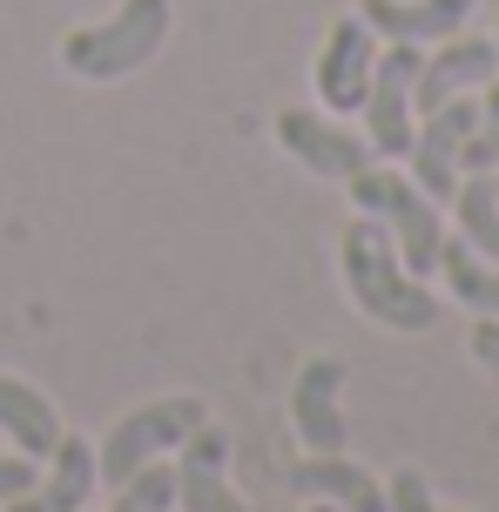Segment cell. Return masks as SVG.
Instances as JSON below:
<instances>
[{"label":"cell","mask_w":499,"mask_h":512,"mask_svg":"<svg viewBox=\"0 0 499 512\" xmlns=\"http://www.w3.org/2000/svg\"><path fill=\"white\" fill-rule=\"evenodd\" d=\"M277 142L324 182H351L365 162H378V149L365 142V128H344L338 115H324V108H277Z\"/></svg>","instance_id":"obj_7"},{"label":"cell","mask_w":499,"mask_h":512,"mask_svg":"<svg viewBox=\"0 0 499 512\" xmlns=\"http://www.w3.org/2000/svg\"><path fill=\"white\" fill-rule=\"evenodd\" d=\"M290 492L297 499H331L338 512H385V486L378 472L344 452H311V459L290 465Z\"/></svg>","instance_id":"obj_12"},{"label":"cell","mask_w":499,"mask_h":512,"mask_svg":"<svg viewBox=\"0 0 499 512\" xmlns=\"http://www.w3.org/2000/svg\"><path fill=\"white\" fill-rule=\"evenodd\" d=\"M385 512H459V506H439V499H432V486H425V472H412V465H405V472H392V479H385Z\"/></svg>","instance_id":"obj_20"},{"label":"cell","mask_w":499,"mask_h":512,"mask_svg":"<svg viewBox=\"0 0 499 512\" xmlns=\"http://www.w3.org/2000/svg\"><path fill=\"white\" fill-rule=\"evenodd\" d=\"M34 479H41V472H34L27 452H0V506L21 499V492H34Z\"/></svg>","instance_id":"obj_21"},{"label":"cell","mask_w":499,"mask_h":512,"mask_svg":"<svg viewBox=\"0 0 499 512\" xmlns=\"http://www.w3.org/2000/svg\"><path fill=\"white\" fill-rule=\"evenodd\" d=\"M432 277H446V290L473 310V317H499V263L479 256L459 230L439 243V270H432Z\"/></svg>","instance_id":"obj_16"},{"label":"cell","mask_w":499,"mask_h":512,"mask_svg":"<svg viewBox=\"0 0 499 512\" xmlns=\"http://www.w3.org/2000/svg\"><path fill=\"white\" fill-rule=\"evenodd\" d=\"M486 176H493V189H499V162H493V169H486Z\"/></svg>","instance_id":"obj_23"},{"label":"cell","mask_w":499,"mask_h":512,"mask_svg":"<svg viewBox=\"0 0 499 512\" xmlns=\"http://www.w3.org/2000/svg\"><path fill=\"white\" fill-rule=\"evenodd\" d=\"M108 492H115L108 512H169L176 506V465L156 459V465H142L135 479H122V486H108Z\"/></svg>","instance_id":"obj_18"},{"label":"cell","mask_w":499,"mask_h":512,"mask_svg":"<svg viewBox=\"0 0 499 512\" xmlns=\"http://www.w3.org/2000/svg\"><path fill=\"white\" fill-rule=\"evenodd\" d=\"M473 122H479V95H452V102H439L432 115H419V128H412L405 162H412V182H419L432 203H452V189L466 176Z\"/></svg>","instance_id":"obj_6"},{"label":"cell","mask_w":499,"mask_h":512,"mask_svg":"<svg viewBox=\"0 0 499 512\" xmlns=\"http://www.w3.org/2000/svg\"><path fill=\"white\" fill-rule=\"evenodd\" d=\"M473 7L479 0H358V14H365V27L378 41H412V48L459 34L473 21Z\"/></svg>","instance_id":"obj_13"},{"label":"cell","mask_w":499,"mask_h":512,"mask_svg":"<svg viewBox=\"0 0 499 512\" xmlns=\"http://www.w3.org/2000/svg\"><path fill=\"white\" fill-rule=\"evenodd\" d=\"M81 512H88V506H81Z\"/></svg>","instance_id":"obj_25"},{"label":"cell","mask_w":499,"mask_h":512,"mask_svg":"<svg viewBox=\"0 0 499 512\" xmlns=\"http://www.w3.org/2000/svg\"><path fill=\"white\" fill-rule=\"evenodd\" d=\"M493 54H499V27H493Z\"/></svg>","instance_id":"obj_24"},{"label":"cell","mask_w":499,"mask_h":512,"mask_svg":"<svg viewBox=\"0 0 499 512\" xmlns=\"http://www.w3.org/2000/svg\"><path fill=\"white\" fill-rule=\"evenodd\" d=\"M371 61H378V34L365 27V14L331 21L324 48H317V68H311V88H317V102H324V115H358L365 108Z\"/></svg>","instance_id":"obj_8"},{"label":"cell","mask_w":499,"mask_h":512,"mask_svg":"<svg viewBox=\"0 0 499 512\" xmlns=\"http://www.w3.org/2000/svg\"><path fill=\"white\" fill-rule=\"evenodd\" d=\"M0 432H7L14 452H27V459L41 465L54 445H61V411H54V398H41L27 378L0 371Z\"/></svg>","instance_id":"obj_15"},{"label":"cell","mask_w":499,"mask_h":512,"mask_svg":"<svg viewBox=\"0 0 499 512\" xmlns=\"http://www.w3.org/2000/svg\"><path fill=\"white\" fill-rule=\"evenodd\" d=\"M452 223H459V236L479 256L499 263V189H493V176H479V169L459 176V189H452Z\"/></svg>","instance_id":"obj_17"},{"label":"cell","mask_w":499,"mask_h":512,"mask_svg":"<svg viewBox=\"0 0 499 512\" xmlns=\"http://www.w3.org/2000/svg\"><path fill=\"white\" fill-rule=\"evenodd\" d=\"M344 189H351V203L365 209V216H378V223L392 230V243H398V256H405L412 277H432V270H439V243H446V216H439V209L446 203H432L412 176H398L392 162H365Z\"/></svg>","instance_id":"obj_3"},{"label":"cell","mask_w":499,"mask_h":512,"mask_svg":"<svg viewBox=\"0 0 499 512\" xmlns=\"http://www.w3.org/2000/svg\"><path fill=\"white\" fill-rule=\"evenodd\" d=\"M290 425L311 452H344V358H311L290 384Z\"/></svg>","instance_id":"obj_11"},{"label":"cell","mask_w":499,"mask_h":512,"mask_svg":"<svg viewBox=\"0 0 499 512\" xmlns=\"http://www.w3.org/2000/svg\"><path fill=\"white\" fill-rule=\"evenodd\" d=\"M425 48L412 41H385L371 61V88H365V142L378 149V162H405L412 149V128H419V102H412V81H419Z\"/></svg>","instance_id":"obj_5"},{"label":"cell","mask_w":499,"mask_h":512,"mask_svg":"<svg viewBox=\"0 0 499 512\" xmlns=\"http://www.w3.org/2000/svg\"><path fill=\"white\" fill-rule=\"evenodd\" d=\"M95 486H102V479H95V445L75 438V432H61V445L48 452V479H34V492L7 499L0 512H81Z\"/></svg>","instance_id":"obj_14"},{"label":"cell","mask_w":499,"mask_h":512,"mask_svg":"<svg viewBox=\"0 0 499 512\" xmlns=\"http://www.w3.org/2000/svg\"><path fill=\"white\" fill-rule=\"evenodd\" d=\"M499 162V75L479 88V122H473V142H466V169H493Z\"/></svg>","instance_id":"obj_19"},{"label":"cell","mask_w":499,"mask_h":512,"mask_svg":"<svg viewBox=\"0 0 499 512\" xmlns=\"http://www.w3.org/2000/svg\"><path fill=\"white\" fill-rule=\"evenodd\" d=\"M466 351H473L479 371H493V378H499V317H479L473 331H466Z\"/></svg>","instance_id":"obj_22"},{"label":"cell","mask_w":499,"mask_h":512,"mask_svg":"<svg viewBox=\"0 0 499 512\" xmlns=\"http://www.w3.org/2000/svg\"><path fill=\"white\" fill-rule=\"evenodd\" d=\"M499 75V54L486 34H446L439 48L419 61V81H412V102H419V115H432L439 102H452V95H479L486 81Z\"/></svg>","instance_id":"obj_10"},{"label":"cell","mask_w":499,"mask_h":512,"mask_svg":"<svg viewBox=\"0 0 499 512\" xmlns=\"http://www.w3.org/2000/svg\"><path fill=\"white\" fill-rule=\"evenodd\" d=\"M176 506L183 512H250L243 492L230 486V432L196 425L176 445Z\"/></svg>","instance_id":"obj_9"},{"label":"cell","mask_w":499,"mask_h":512,"mask_svg":"<svg viewBox=\"0 0 499 512\" xmlns=\"http://www.w3.org/2000/svg\"><path fill=\"white\" fill-rule=\"evenodd\" d=\"M338 270H344V290H351V304L365 310L371 324H385V331H432L439 324V290H425V277L405 270V256H398L392 230L358 209V223L338 236Z\"/></svg>","instance_id":"obj_1"},{"label":"cell","mask_w":499,"mask_h":512,"mask_svg":"<svg viewBox=\"0 0 499 512\" xmlns=\"http://www.w3.org/2000/svg\"><path fill=\"white\" fill-rule=\"evenodd\" d=\"M196 425H210V405H203L196 391L149 398V405L122 411V418L95 438V479H102V486H122V479H135V472H142V465L169 459V452H176Z\"/></svg>","instance_id":"obj_4"},{"label":"cell","mask_w":499,"mask_h":512,"mask_svg":"<svg viewBox=\"0 0 499 512\" xmlns=\"http://www.w3.org/2000/svg\"><path fill=\"white\" fill-rule=\"evenodd\" d=\"M169 41V0H122L108 21H88L61 34V68L75 81H122L149 68Z\"/></svg>","instance_id":"obj_2"}]
</instances>
